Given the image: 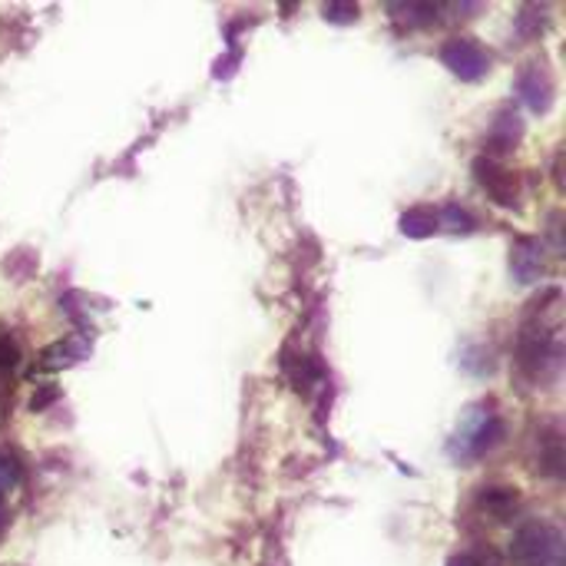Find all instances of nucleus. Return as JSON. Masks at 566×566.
<instances>
[{
    "instance_id": "nucleus-4",
    "label": "nucleus",
    "mask_w": 566,
    "mask_h": 566,
    "mask_svg": "<svg viewBox=\"0 0 566 566\" xmlns=\"http://www.w3.org/2000/svg\"><path fill=\"white\" fill-rule=\"evenodd\" d=\"M474 176H478V182L484 186V192L494 202H501V206H514L517 202V196H521V176L511 166H504L501 159L481 156L474 163Z\"/></svg>"
},
{
    "instance_id": "nucleus-13",
    "label": "nucleus",
    "mask_w": 566,
    "mask_h": 566,
    "mask_svg": "<svg viewBox=\"0 0 566 566\" xmlns=\"http://www.w3.org/2000/svg\"><path fill=\"white\" fill-rule=\"evenodd\" d=\"M325 17L335 20V23H348V20H358V7L355 3H328Z\"/></svg>"
},
{
    "instance_id": "nucleus-14",
    "label": "nucleus",
    "mask_w": 566,
    "mask_h": 566,
    "mask_svg": "<svg viewBox=\"0 0 566 566\" xmlns=\"http://www.w3.org/2000/svg\"><path fill=\"white\" fill-rule=\"evenodd\" d=\"M13 365H17V345L13 338L0 335V371H10Z\"/></svg>"
},
{
    "instance_id": "nucleus-7",
    "label": "nucleus",
    "mask_w": 566,
    "mask_h": 566,
    "mask_svg": "<svg viewBox=\"0 0 566 566\" xmlns=\"http://www.w3.org/2000/svg\"><path fill=\"white\" fill-rule=\"evenodd\" d=\"M537 468L547 471L551 478L564 474V434H560L557 424H547L537 434Z\"/></svg>"
},
{
    "instance_id": "nucleus-11",
    "label": "nucleus",
    "mask_w": 566,
    "mask_h": 566,
    "mask_svg": "<svg viewBox=\"0 0 566 566\" xmlns=\"http://www.w3.org/2000/svg\"><path fill=\"white\" fill-rule=\"evenodd\" d=\"M438 7L431 3H395L391 7V17H398L405 27H428L431 20H438Z\"/></svg>"
},
{
    "instance_id": "nucleus-3",
    "label": "nucleus",
    "mask_w": 566,
    "mask_h": 566,
    "mask_svg": "<svg viewBox=\"0 0 566 566\" xmlns=\"http://www.w3.org/2000/svg\"><path fill=\"white\" fill-rule=\"evenodd\" d=\"M441 60H444V66H448L454 76H461V80H468V83L481 80V76L488 73V66H491L488 50H484L481 43L468 40V36L448 40V43L441 46Z\"/></svg>"
},
{
    "instance_id": "nucleus-6",
    "label": "nucleus",
    "mask_w": 566,
    "mask_h": 566,
    "mask_svg": "<svg viewBox=\"0 0 566 566\" xmlns=\"http://www.w3.org/2000/svg\"><path fill=\"white\" fill-rule=\"evenodd\" d=\"M517 93L531 109H537V113L551 109V103H554V76H551V70L541 66V63H527L521 70V76H517Z\"/></svg>"
},
{
    "instance_id": "nucleus-5",
    "label": "nucleus",
    "mask_w": 566,
    "mask_h": 566,
    "mask_svg": "<svg viewBox=\"0 0 566 566\" xmlns=\"http://www.w3.org/2000/svg\"><path fill=\"white\" fill-rule=\"evenodd\" d=\"M501 421L491 411H471V421L461 424L458 441L464 444V458H478L484 451H491L501 441Z\"/></svg>"
},
{
    "instance_id": "nucleus-9",
    "label": "nucleus",
    "mask_w": 566,
    "mask_h": 566,
    "mask_svg": "<svg viewBox=\"0 0 566 566\" xmlns=\"http://www.w3.org/2000/svg\"><path fill=\"white\" fill-rule=\"evenodd\" d=\"M438 222H441V216L434 206H415L401 216V232L408 239H428L438 229Z\"/></svg>"
},
{
    "instance_id": "nucleus-10",
    "label": "nucleus",
    "mask_w": 566,
    "mask_h": 566,
    "mask_svg": "<svg viewBox=\"0 0 566 566\" xmlns=\"http://www.w3.org/2000/svg\"><path fill=\"white\" fill-rule=\"evenodd\" d=\"M521 116L514 113V109H504L497 119H494V129H491V143L497 146V149H511V146H517L521 143Z\"/></svg>"
},
{
    "instance_id": "nucleus-12",
    "label": "nucleus",
    "mask_w": 566,
    "mask_h": 566,
    "mask_svg": "<svg viewBox=\"0 0 566 566\" xmlns=\"http://www.w3.org/2000/svg\"><path fill=\"white\" fill-rule=\"evenodd\" d=\"M20 461L7 451V448H0V494L7 497L17 484H20Z\"/></svg>"
},
{
    "instance_id": "nucleus-2",
    "label": "nucleus",
    "mask_w": 566,
    "mask_h": 566,
    "mask_svg": "<svg viewBox=\"0 0 566 566\" xmlns=\"http://www.w3.org/2000/svg\"><path fill=\"white\" fill-rule=\"evenodd\" d=\"M514 566H564V534L551 521H527L511 541Z\"/></svg>"
},
{
    "instance_id": "nucleus-15",
    "label": "nucleus",
    "mask_w": 566,
    "mask_h": 566,
    "mask_svg": "<svg viewBox=\"0 0 566 566\" xmlns=\"http://www.w3.org/2000/svg\"><path fill=\"white\" fill-rule=\"evenodd\" d=\"M3 517H7V507H3V494H0V524H3Z\"/></svg>"
},
{
    "instance_id": "nucleus-1",
    "label": "nucleus",
    "mask_w": 566,
    "mask_h": 566,
    "mask_svg": "<svg viewBox=\"0 0 566 566\" xmlns=\"http://www.w3.org/2000/svg\"><path fill=\"white\" fill-rule=\"evenodd\" d=\"M557 298V289H551V295L541 302L537 298V312H527L524 325H521V338H517V365L521 375L534 385H547L560 375V361H564V338H560V308L554 315H547L551 302Z\"/></svg>"
},
{
    "instance_id": "nucleus-8",
    "label": "nucleus",
    "mask_w": 566,
    "mask_h": 566,
    "mask_svg": "<svg viewBox=\"0 0 566 566\" xmlns=\"http://www.w3.org/2000/svg\"><path fill=\"white\" fill-rule=\"evenodd\" d=\"M517 501H521V494H517L514 488H504V484H491V488H484V491L478 494L481 511H484V514H491V517H497V521L514 517Z\"/></svg>"
}]
</instances>
